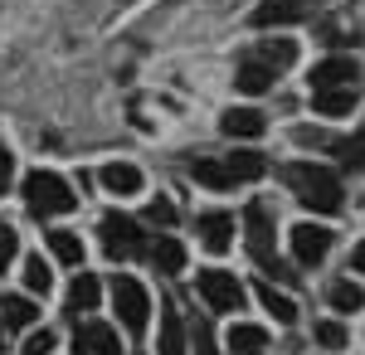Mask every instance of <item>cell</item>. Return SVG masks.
Segmentation results:
<instances>
[{
	"label": "cell",
	"instance_id": "cell-1",
	"mask_svg": "<svg viewBox=\"0 0 365 355\" xmlns=\"http://www.w3.org/2000/svg\"><path fill=\"white\" fill-rule=\"evenodd\" d=\"M282 180H287V190L297 195V205H307L312 215H336L341 205H346V195H341V175L331 165H317V161H292L278 170Z\"/></svg>",
	"mask_w": 365,
	"mask_h": 355
},
{
	"label": "cell",
	"instance_id": "cell-2",
	"mask_svg": "<svg viewBox=\"0 0 365 355\" xmlns=\"http://www.w3.org/2000/svg\"><path fill=\"white\" fill-rule=\"evenodd\" d=\"M25 205L34 219H58L68 215L78 200H73V190H68V180L63 175H54V170H34L25 180Z\"/></svg>",
	"mask_w": 365,
	"mask_h": 355
},
{
	"label": "cell",
	"instance_id": "cell-3",
	"mask_svg": "<svg viewBox=\"0 0 365 355\" xmlns=\"http://www.w3.org/2000/svg\"><path fill=\"white\" fill-rule=\"evenodd\" d=\"M113 307H117V321L127 336H141L146 321H151V297H146V287H141L137 277H117L113 282Z\"/></svg>",
	"mask_w": 365,
	"mask_h": 355
},
{
	"label": "cell",
	"instance_id": "cell-4",
	"mask_svg": "<svg viewBox=\"0 0 365 355\" xmlns=\"http://www.w3.org/2000/svg\"><path fill=\"white\" fill-rule=\"evenodd\" d=\"M146 244H151V239L137 229V219H127V215H108L103 219V253H108L113 263H122V258H141Z\"/></svg>",
	"mask_w": 365,
	"mask_h": 355
},
{
	"label": "cell",
	"instance_id": "cell-5",
	"mask_svg": "<svg viewBox=\"0 0 365 355\" xmlns=\"http://www.w3.org/2000/svg\"><path fill=\"white\" fill-rule=\"evenodd\" d=\"M273 239H278V229H273V210H268L263 200L244 205V244H249V253L263 263V268L273 263Z\"/></svg>",
	"mask_w": 365,
	"mask_h": 355
},
{
	"label": "cell",
	"instance_id": "cell-6",
	"mask_svg": "<svg viewBox=\"0 0 365 355\" xmlns=\"http://www.w3.org/2000/svg\"><path fill=\"white\" fill-rule=\"evenodd\" d=\"M195 287H200V297L210 302L215 312H234V307H244V287H239V277L220 273V268H205Z\"/></svg>",
	"mask_w": 365,
	"mask_h": 355
},
{
	"label": "cell",
	"instance_id": "cell-7",
	"mask_svg": "<svg viewBox=\"0 0 365 355\" xmlns=\"http://www.w3.org/2000/svg\"><path fill=\"white\" fill-rule=\"evenodd\" d=\"M331 244H336V239H331L327 224H297V229H292V258H297L302 268H317V263L331 253Z\"/></svg>",
	"mask_w": 365,
	"mask_h": 355
},
{
	"label": "cell",
	"instance_id": "cell-8",
	"mask_svg": "<svg viewBox=\"0 0 365 355\" xmlns=\"http://www.w3.org/2000/svg\"><path fill=\"white\" fill-rule=\"evenodd\" d=\"M312 88H361V63L346 54H331L312 68Z\"/></svg>",
	"mask_w": 365,
	"mask_h": 355
},
{
	"label": "cell",
	"instance_id": "cell-9",
	"mask_svg": "<svg viewBox=\"0 0 365 355\" xmlns=\"http://www.w3.org/2000/svg\"><path fill=\"white\" fill-rule=\"evenodd\" d=\"M322 0H263L258 10H253V25L258 29H273V25H292V20H302L307 10H317Z\"/></svg>",
	"mask_w": 365,
	"mask_h": 355
},
{
	"label": "cell",
	"instance_id": "cell-10",
	"mask_svg": "<svg viewBox=\"0 0 365 355\" xmlns=\"http://www.w3.org/2000/svg\"><path fill=\"white\" fill-rule=\"evenodd\" d=\"M200 244L210 248V253H225L229 244H234V215H225V210H210V215H200Z\"/></svg>",
	"mask_w": 365,
	"mask_h": 355
},
{
	"label": "cell",
	"instance_id": "cell-11",
	"mask_svg": "<svg viewBox=\"0 0 365 355\" xmlns=\"http://www.w3.org/2000/svg\"><path fill=\"white\" fill-rule=\"evenodd\" d=\"M78 355H122V341L108 321H83L78 326Z\"/></svg>",
	"mask_w": 365,
	"mask_h": 355
},
{
	"label": "cell",
	"instance_id": "cell-12",
	"mask_svg": "<svg viewBox=\"0 0 365 355\" xmlns=\"http://www.w3.org/2000/svg\"><path fill=\"white\" fill-rule=\"evenodd\" d=\"M249 58H258V63H268L273 73H282V68H292L297 63V39H287V34H278V39H263V44H253Z\"/></svg>",
	"mask_w": 365,
	"mask_h": 355
},
{
	"label": "cell",
	"instance_id": "cell-13",
	"mask_svg": "<svg viewBox=\"0 0 365 355\" xmlns=\"http://www.w3.org/2000/svg\"><path fill=\"white\" fill-rule=\"evenodd\" d=\"M356 98H361V88H312V108L322 112V117L356 112Z\"/></svg>",
	"mask_w": 365,
	"mask_h": 355
},
{
	"label": "cell",
	"instance_id": "cell-14",
	"mask_svg": "<svg viewBox=\"0 0 365 355\" xmlns=\"http://www.w3.org/2000/svg\"><path fill=\"white\" fill-rule=\"evenodd\" d=\"M263 127H268V122H263V112H258V108H229L225 117H220V132L234 137V141H239V137H244V141L258 137Z\"/></svg>",
	"mask_w": 365,
	"mask_h": 355
},
{
	"label": "cell",
	"instance_id": "cell-15",
	"mask_svg": "<svg viewBox=\"0 0 365 355\" xmlns=\"http://www.w3.org/2000/svg\"><path fill=\"white\" fill-rule=\"evenodd\" d=\"M234 83H239V93H268L273 83H278V73L268 68V63H258V58H239V73H234Z\"/></svg>",
	"mask_w": 365,
	"mask_h": 355
},
{
	"label": "cell",
	"instance_id": "cell-16",
	"mask_svg": "<svg viewBox=\"0 0 365 355\" xmlns=\"http://www.w3.org/2000/svg\"><path fill=\"white\" fill-rule=\"evenodd\" d=\"M98 180H103L113 195H137V190H141V170H137L132 161H108Z\"/></svg>",
	"mask_w": 365,
	"mask_h": 355
},
{
	"label": "cell",
	"instance_id": "cell-17",
	"mask_svg": "<svg viewBox=\"0 0 365 355\" xmlns=\"http://www.w3.org/2000/svg\"><path fill=\"white\" fill-rule=\"evenodd\" d=\"M190 175H195V185H205V190H229V185H239V180L229 175V165L225 161H210V156L190 161Z\"/></svg>",
	"mask_w": 365,
	"mask_h": 355
},
{
	"label": "cell",
	"instance_id": "cell-18",
	"mask_svg": "<svg viewBox=\"0 0 365 355\" xmlns=\"http://www.w3.org/2000/svg\"><path fill=\"white\" fill-rule=\"evenodd\" d=\"M229 351L234 355H263L268 351V331L249 326V321H234V331H229Z\"/></svg>",
	"mask_w": 365,
	"mask_h": 355
},
{
	"label": "cell",
	"instance_id": "cell-19",
	"mask_svg": "<svg viewBox=\"0 0 365 355\" xmlns=\"http://www.w3.org/2000/svg\"><path fill=\"white\" fill-rule=\"evenodd\" d=\"M98 302H103V282L93 273L73 277V287H68V312H93Z\"/></svg>",
	"mask_w": 365,
	"mask_h": 355
},
{
	"label": "cell",
	"instance_id": "cell-20",
	"mask_svg": "<svg viewBox=\"0 0 365 355\" xmlns=\"http://www.w3.org/2000/svg\"><path fill=\"white\" fill-rule=\"evenodd\" d=\"M0 317H5V326H34V321H39L34 302L20 297V292H5V297H0Z\"/></svg>",
	"mask_w": 365,
	"mask_h": 355
},
{
	"label": "cell",
	"instance_id": "cell-21",
	"mask_svg": "<svg viewBox=\"0 0 365 355\" xmlns=\"http://www.w3.org/2000/svg\"><path fill=\"white\" fill-rule=\"evenodd\" d=\"M146 258H151V263H156L161 273H180V268H185V248L175 244V239H151Z\"/></svg>",
	"mask_w": 365,
	"mask_h": 355
},
{
	"label": "cell",
	"instance_id": "cell-22",
	"mask_svg": "<svg viewBox=\"0 0 365 355\" xmlns=\"http://www.w3.org/2000/svg\"><path fill=\"white\" fill-rule=\"evenodd\" d=\"M258 302L268 307V317H278L282 326H287V321H297V302H292V297H282L273 282H258Z\"/></svg>",
	"mask_w": 365,
	"mask_h": 355
},
{
	"label": "cell",
	"instance_id": "cell-23",
	"mask_svg": "<svg viewBox=\"0 0 365 355\" xmlns=\"http://www.w3.org/2000/svg\"><path fill=\"white\" fill-rule=\"evenodd\" d=\"M225 165H229L234 180H263V175H268V161H263L258 151H234Z\"/></svg>",
	"mask_w": 365,
	"mask_h": 355
},
{
	"label": "cell",
	"instance_id": "cell-24",
	"mask_svg": "<svg viewBox=\"0 0 365 355\" xmlns=\"http://www.w3.org/2000/svg\"><path fill=\"white\" fill-rule=\"evenodd\" d=\"M49 253H54L58 263H83V239L68 234V229H54L49 234Z\"/></svg>",
	"mask_w": 365,
	"mask_h": 355
},
{
	"label": "cell",
	"instance_id": "cell-25",
	"mask_svg": "<svg viewBox=\"0 0 365 355\" xmlns=\"http://www.w3.org/2000/svg\"><path fill=\"white\" fill-rule=\"evenodd\" d=\"M327 297H331L336 312H365V287H361V282H331Z\"/></svg>",
	"mask_w": 365,
	"mask_h": 355
},
{
	"label": "cell",
	"instance_id": "cell-26",
	"mask_svg": "<svg viewBox=\"0 0 365 355\" xmlns=\"http://www.w3.org/2000/svg\"><path fill=\"white\" fill-rule=\"evenodd\" d=\"M161 355H185V326H180V317L170 307L161 317Z\"/></svg>",
	"mask_w": 365,
	"mask_h": 355
},
{
	"label": "cell",
	"instance_id": "cell-27",
	"mask_svg": "<svg viewBox=\"0 0 365 355\" xmlns=\"http://www.w3.org/2000/svg\"><path fill=\"white\" fill-rule=\"evenodd\" d=\"M25 287L34 292V297H44V292L54 287V273H49L44 258H29V263H25Z\"/></svg>",
	"mask_w": 365,
	"mask_h": 355
},
{
	"label": "cell",
	"instance_id": "cell-28",
	"mask_svg": "<svg viewBox=\"0 0 365 355\" xmlns=\"http://www.w3.org/2000/svg\"><path fill=\"white\" fill-rule=\"evenodd\" d=\"M331 156H336L341 165H365V137H336V146H331Z\"/></svg>",
	"mask_w": 365,
	"mask_h": 355
},
{
	"label": "cell",
	"instance_id": "cell-29",
	"mask_svg": "<svg viewBox=\"0 0 365 355\" xmlns=\"http://www.w3.org/2000/svg\"><path fill=\"white\" fill-rule=\"evenodd\" d=\"M292 141H297V146H312V151H331V146H336V137L322 132V127H292Z\"/></svg>",
	"mask_w": 365,
	"mask_h": 355
},
{
	"label": "cell",
	"instance_id": "cell-30",
	"mask_svg": "<svg viewBox=\"0 0 365 355\" xmlns=\"http://www.w3.org/2000/svg\"><path fill=\"white\" fill-rule=\"evenodd\" d=\"M317 346L341 351V346H346V326H341V321H317Z\"/></svg>",
	"mask_w": 365,
	"mask_h": 355
},
{
	"label": "cell",
	"instance_id": "cell-31",
	"mask_svg": "<svg viewBox=\"0 0 365 355\" xmlns=\"http://www.w3.org/2000/svg\"><path fill=\"white\" fill-rule=\"evenodd\" d=\"M15 253H20V234H15L10 224H0V273L15 263Z\"/></svg>",
	"mask_w": 365,
	"mask_h": 355
},
{
	"label": "cell",
	"instance_id": "cell-32",
	"mask_svg": "<svg viewBox=\"0 0 365 355\" xmlns=\"http://www.w3.org/2000/svg\"><path fill=\"white\" fill-rule=\"evenodd\" d=\"M146 219H151L156 229H170V224H175V205H170V200H156V205H146Z\"/></svg>",
	"mask_w": 365,
	"mask_h": 355
},
{
	"label": "cell",
	"instance_id": "cell-33",
	"mask_svg": "<svg viewBox=\"0 0 365 355\" xmlns=\"http://www.w3.org/2000/svg\"><path fill=\"white\" fill-rule=\"evenodd\" d=\"M54 351V331H29L25 336V355H49Z\"/></svg>",
	"mask_w": 365,
	"mask_h": 355
},
{
	"label": "cell",
	"instance_id": "cell-34",
	"mask_svg": "<svg viewBox=\"0 0 365 355\" xmlns=\"http://www.w3.org/2000/svg\"><path fill=\"white\" fill-rule=\"evenodd\" d=\"M10 180H15V156H10V146H0V195L10 190Z\"/></svg>",
	"mask_w": 365,
	"mask_h": 355
},
{
	"label": "cell",
	"instance_id": "cell-35",
	"mask_svg": "<svg viewBox=\"0 0 365 355\" xmlns=\"http://www.w3.org/2000/svg\"><path fill=\"white\" fill-rule=\"evenodd\" d=\"M195 355H220L215 351V336H210V321H200V331H195Z\"/></svg>",
	"mask_w": 365,
	"mask_h": 355
},
{
	"label": "cell",
	"instance_id": "cell-36",
	"mask_svg": "<svg viewBox=\"0 0 365 355\" xmlns=\"http://www.w3.org/2000/svg\"><path fill=\"white\" fill-rule=\"evenodd\" d=\"M351 268H356V273H365V239L356 244V253H351Z\"/></svg>",
	"mask_w": 365,
	"mask_h": 355
},
{
	"label": "cell",
	"instance_id": "cell-37",
	"mask_svg": "<svg viewBox=\"0 0 365 355\" xmlns=\"http://www.w3.org/2000/svg\"><path fill=\"white\" fill-rule=\"evenodd\" d=\"M0 351H5V326H0Z\"/></svg>",
	"mask_w": 365,
	"mask_h": 355
}]
</instances>
